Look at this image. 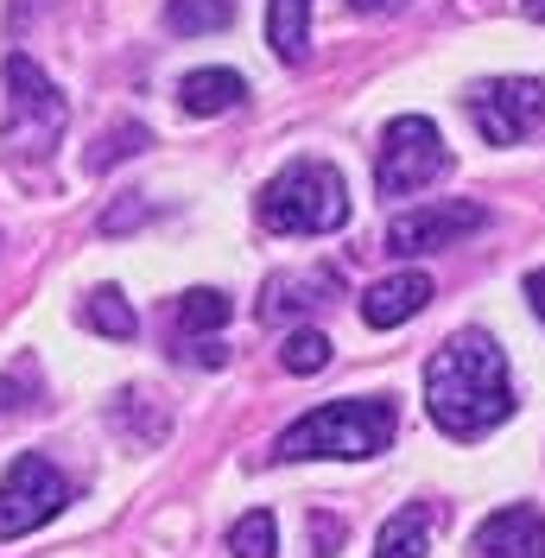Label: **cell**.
<instances>
[{
    "instance_id": "cell-1",
    "label": "cell",
    "mask_w": 545,
    "mask_h": 558,
    "mask_svg": "<svg viewBox=\"0 0 545 558\" xmlns=\"http://www.w3.org/2000/svg\"><path fill=\"white\" fill-rule=\"evenodd\" d=\"M513 387H508V355L488 330H457L450 343L425 362V413L444 438L470 445L488 438L495 425L513 418Z\"/></svg>"
},
{
    "instance_id": "cell-2",
    "label": "cell",
    "mask_w": 545,
    "mask_h": 558,
    "mask_svg": "<svg viewBox=\"0 0 545 558\" xmlns=\"http://www.w3.org/2000/svg\"><path fill=\"white\" fill-rule=\"evenodd\" d=\"M393 432H400V407H393L387 393L330 400V407L305 413L299 425H286L279 445H272V457H279V463H311V457H349V463H362V457L387 451Z\"/></svg>"
},
{
    "instance_id": "cell-3",
    "label": "cell",
    "mask_w": 545,
    "mask_h": 558,
    "mask_svg": "<svg viewBox=\"0 0 545 558\" xmlns=\"http://www.w3.org/2000/svg\"><path fill=\"white\" fill-rule=\"evenodd\" d=\"M261 222L272 235H337L349 222V184L330 159H292L261 191Z\"/></svg>"
},
{
    "instance_id": "cell-4",
    "label": "cell",
    "mask_w": 545,
    "mask_h": 558,
    "mask_svg": "<svg viewBox=\"0 0 545 558\" xmlns=\"http://www.w3.org/2000/svg\"><path fill=\"white\" fill-rule=\"evenodd\" d=\"M450 172V153H444V134L425 121V114H400L387 121L375 153V191L380 197H412L425 184H438Z\"/></svg>"
},
{
    "instance_id": "cell-5",
    "label": "cell",
    "mask_w": 545,
    "mask_h": 558,
    "mask_svg": "<svg viewBox=\"0 0 545 558\" xmlns=\"http://www.w3.org/2000/svg\"><path fill=\"white\" fill-rule=\"evenodd\" d=\"M70 508V476L51 463V457H13V470L0 476V539H20V533H38L45 521H58Z\"/></svg>"
},
{
    "instance_id": "cell-6",
    "label": "cell",
    "mask_w": 545,
    "mask_h": 558,
    "mask_svg": "<svg viewBox=\"0 0 545 558\" xmlns=\"http://www.w3.org/2000/svg\"><path fill=\"white\" fill-rule=\"evenodd\" d=\"M463 108L488 146H520L545 128V76H488L463 96Z\"/></svg>"
},
{
    "instance_id": "cell-7",
    "label": "cell",
    "mask_w": 545,
    "mask_h": 558,
    "mask_svg": "<svg viewBox=\"0 0 545 558\" xmlns=\"http://www.w3.org/2000/svg\"><path fill=\"white\" fill-rule=\"evenodd\" d=\"M0 76H7V140L26 146V153H33V146L45 153L51 140L64 134V96H58V83H51L26 51H13Z\"/></svg>"
},
{
    "instance_id": "cell-8",
    "label": "cell",
    "mask_w": 545,
    "mask_h": 558,
    "mask_svg": "<svg viewBox=\"0 0 545 558\" xmlns=\"http://www.w3.org/2000/svg\"><path fill=\"white\" fill-rule=\"evenodd\" d=\"M488 222V209L470 204V197H450V204H419L407 216L387 222V254H438V247H457L463 235H476Z\"/></svg>"
},
{
    "instance_id": "cell-9",
    "label": "cell",
    "mask_w": 545,
    "mask_h": 558,
    "mask_svg": "<svg viewBox=\"0 0 545 558\" xmlns=\"http://www.w3.org/2000/svg\"><path fill=\"white\" fill-rule=\"evenodd\" d=\"M476 558H545V514L540 508H495L470 539Z\"/></svg>"
},
{
    "instance_id": "cell-10",
    "label": "cell",
    "mask_w": 545,
    "mask_h": 558,
    "mask_svg": "<svg viewBox=\"0 0 545 558\" xmlns=\"http://www.w3.org/2000/svg\"><path fill=\"white\" fill-rule=\"evenodd\" d=\"M432 292H438V286H432V274H419V267H412V274H387L362 292V324H368V330H400L407 317H419L432 305Z\"/></svg>"
},
{
    "instance_id": "cell-11",
    "label": "cell",
    "mask_w": 545,
    "mask_h": 558,
    "mask_svg": "<svg viewBox=\"0 0 545 558\" xmlns=\"http://www.w3.org/2000/svg\"><path fill=\"white\" fill-rule=\"evenodd\" d=\"M337 299V274L330 267H311V274H272L261 292V324H286V317H305L317 305Z\"/></svg>"
},
{
    "instance_id": "cell-12",
    "label": "cell",
    "mask_w": 545,
    "mask_h": 558,
    "mask_svg": "<svg viewBox=\"0 0 545 558\" xmlns=\"http://www.w3.org/2000/svg\"><path fill=\"white\" fill-rule=\"evenodd\" d=\"M178 102H184V114H197V121L229 114V108L247 102V76H241V70H191V76L178 83Z\"/></svg>"
},
{
    "instance_id": "cell-13",
    "label": "cell",
    "mask_w": 545,
    "mask_h": 558,
    "mask_svg": "<svg viewBox=\"0 0 545 558\" xmlns=\"http://www.w3.org/2000/svg\"><path fill=\"white\" fill-rule=\"evenodd\" d=\"M267 45L279 64L311 58V0H267Z\"/></svg>"
},
{
    "instance_id": "cell-14",
    "label": "cell",
    "mask_w": 545,
    "mask_h": 558,
    "mask_svg": "<svg viewBox=\"0 0 545 558\" xmlns=\"http://www.w3.org/2000/svg\"><path fill=\"white\" fill-rule=\"evenodd\" d=\"M432 526H438V508H425V501L400 508L393 521L380 526L375 558H425V546H432Z\"/></svg>"
},
{
    "instance_id": "cell-15",
    "label": "cell",
    "mask_w": 545,
    "mask_h": 558,
    "mask_svg": "<svg viewBox=\"0 0 545 558\" xmlns=\"http://www.w3.org/2000/svg\"><path fill=\"white\" fill-rule=\"evenodd\" d=\"M83 324L96 330V337H114V343H128V337H140V312L114 292V286H96L89 292V305H83Z\"/></svg>"
},
{
    "instance_id": "cell-16",
    "label": "cell",
    "mask_w": 545,
    "mask_h": 558,
    "mask_svg": "<svg viewBox=\"0 0 545 558\" xmlns=\"http://www.w3.org/2000/svg\"><path fill=\"white\" fill-rule=\"evenodd\" d=\"M235 20V0H171L166 7V26L178 38H204V33H222Z\"/></svg>"
},
{
    "instance_id": "cell-17",
    "label": "cell",
    "mask_w": 545,
    "mask_h": 558,
    "mask_svg": "<svg viewBox=\"0 0 545 558\" xmlns=\"http://www.w3.org/2000/svg\"><path fill=\"white\" fill-rule=\"evenodd\" d=\"M229 317H235V305H229V292H216V286H197V292L178 299V324H184V330H222Z\"/></svg>"
},
{
    "instance_id": "cell-18",
    "label": "cell",
    "mask_w": 545,
    "mask_h": 558,
    "mask_svg": "<svg viewBox=\"0 0 545 558\" xmlns=\"http://www.w3.org/2000/svg\"><path fill=\"white\" fill-rule=\"evenodd\" d=\"M229 553L235 558H272L279 553V526H272L267 508H254V514H241V521L229 526Z\"/></svg>"
},
{
    "instance_id": "cell-19",
    "label": "cell",
    "mask_w": 545,
    "mask_h": 558,
    "mask_svg": "<svg viewBox=\"0 0 545 558\" xmlns=\"http://www.w3.org/2000/svg\"><path fill=\"white\" fill-rule=\"evenodd\" d=\"M279 362H286V375H317V368H330V337L324 330H292Z\"/></svg>"
},
{
    "instance_id": "cell-20",
    "label": "cell",
    "mask_w": 545,
    "mask_h": 558,
    "mask_svg": "<svg viewBox=\"0 0 545 558\" xmlns=\"http://www.w3.org/2000/svg\"><path fill=\"white\" fill-rule=\"evenodd\" d=\"M140 146H146V128H140V121H121V128H114V134H108L102 146H96V153H89V172H108V166L134 159Z\"/></svg>"
},
{
    "instance_id": "cell-21",
    "label": "cell",
    "mask_w": 545,
    "mask_h": 558,
    "mask_svg": "<svg viewBox=\"0 0 545 558\" xmlns=\"http://www.w3.org/2000/svg\"><path fill=\"white\" fill-rule=\"evenodd\" d=\"M311 546H317V558H337L342 521H330V514H311Z\"/></svg>"
},
{
    "instance_id": "cell-22",
    "label": "cell",
    "mask_w": 545,
    "mask_h": 558,
    "mask_svg": "<svg viewBox=\"0 0 545 558\" xmlns=\"http://www.w3.org/2000/svg\"><path fill=\"white\" fill-rule=\"evenodd\" d=\"M146 216H153L146 204H121V209H108V216H102V235H121V229H134V222H146Z\"/></svg>"
},
{
    "instance_id": "cell-23",
    "label": "cell",
    "mask_w": 545,
    "mask_h": 558,
    "mask_svg": "<svg viewBox=\"0 0 545 558\" xmlns=\"http://www.w3.org/2000/svg\"><path fill=\"white\" fill-rule=\"evenodd\" d=\"M407 0H349V13H362V20H387V13H400Z\"/></svg>"
},
{
    "instance_id": "cell-24",
    "label": "cell",
    "mask_w": 545,
    "mask_h": 558,
    "mask_svg": "<svg viewBox=\"0 0 545 558\" xmlns=\"http://www.w3.org/2000/svg\"><path fill=\"white\" fill-rule=\"evenodd\" d=\"M526 305H533L540 324H545V274H526Z\"/></svg>"
},
{
    "instance_id": "cell-25",
    "label": "cell",
    "mask_w": 545,
    "mask_h": 558,
    "mask_svg": "<svg viewBox=\"0 0 545 558\" xmlns=\"http://www.w3.org/2000/svg\"><path fill=\"white\" fill-rule=\"evenodd\" d=\"M13 407H20V381H13V375H0V413H13Z\"/></svg>"
},
{
    "instance_id": "cell-26",
    "label": "cell",
    "mask_w": 545,
    "mask_h": 558,
    "mask_svg": "<svg viewBox=\"0 0 545 558\" xmlns=\"http://www.w3.org/2000/svg\"><path fill=\"white\" fill-rule=\"evenodd\" d=\"M520 7H526V20H540L545 26V0H520Z\"/></svg>"
}]
</instances>
